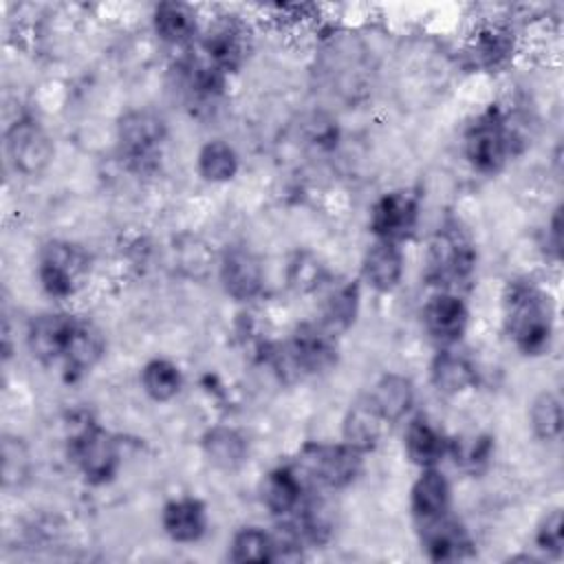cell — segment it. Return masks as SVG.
Masks as SVG:
<instances>
[{
  "instance_id": "obj_25",
  "label": "cell",
  "mask_w": 564,
  "mask_h": 564,
  "mask_svg": "<svg viewBox=\"0 0 564 564\" xmlns=\"http://www.w3.org/2000/svg\"><path fill=\"white\" fill-rule=\"evenodd\" d=\"M304 542H311L315 546H322L330 542L337 527V509L328 496L319 491L311 494L297 507V520H295Z\"/></svg>"
},
{
  "instance_id": "obj_19",
  "label": "cell",
  "mask_w": 564,
  "mask_h": 564,
  "mask_svg": "<svg viewBox=\"0 0 564 564\" xmlns=\"http://www.w3.org/2000/svg\"><path fill=\"white\" fill-rule=\"evenodd\" d=\"M403 452L416 467H436L449 454V436H445L425 414L408 421L403 432Z\"/></svg>"
},
{
  "instance_id": "obj_14",
  "label": "cell",
  "mask_w": 564,
  "mask_h": 564,
  "mask_svg": "<svg viewBox=\"0 0 564 564\" xmlns=\"http://www.w3.org/2000/svg\"><path fill=\"white\" fill-rule=\"evenodd\" d=\"M247 29L236 18L214 22L203 37V57L225 75L236 73L242 66V62L247 59Z\"/></svg>"
},
{
  "instance_id": "obj_2",
  "label": "cell",
  "mask_w": 564,
  "mask_h": 564,
  "mask_svg": "<svg viewBox=\"0 0 564 564\" xmlns=\"http://www.w3.org/2000/svg\"><path fill=\"white\" fill-rule=\"evenodd\" d=\"M463 152L467 163L480 174H496L516 152V132L507 115L489 106L465 130Z\"/></svg>"
},
{
  "instance_id": "obj_1",
  "label": "cell",
  "mask_w": 564,
  "mask_h": 564,
  "mask_svg": "<svg viewBox=\"0 0 564 564\" xmlns=\"http://www.w3.org/2000/svg\"><path fill=\"white\" fill-rule=\"evenodd\" d=\"M502 322L509 339L522 355H544L555 333L553 297L533 282L513 280L502 293Z\"/></svg>"
},
{
  "instance_id": "obj_31",
  "label": "cell",
  "mask_w": 564,
  "mask_h": 564,
  "mask_svg": "<svg viewBox=\"0 0 564 564\" xmlns=\"http://www.w3.org/2000/svg\"><path fill=\"white\" fill-rule=\"evenodd\" d=\"M529 425L538 441H557L562 436V401L555 392L544 390L535 394V399L529 405Z\"/></svg>"
},
{
  "instance_id": "obj_23",
  "label": "cell",
  "mask_w": 564,
  "mask_h": 564,
  "mask_svg": "<svg viewBox=\"0 0 564 564\" xmlns=\"http://www.w3.org/2000/svg\"><path fill=\"white\" fill-rule=\"evenodd\" d=\"M386 425L388 423L383 421V416L377 412V408L366 394L348 408L341 423V436H344V443L359 449L361 454H368L379 445Z\"/></svg>"
},
{
  "instance_id": "obj_8",
  "label": "cell",
  "mask_w": 564,
  "mask_h": 564,
  "mask_svg": "<svg viewBox=\"0 0 564 564\" xmlns=\"http://www.w3.org/2000/svg\"><path fill=\"white\" fill-rule=\"evenodd\" d=\"M88 273V253L66 240H48L37 256V280L51 297H70Z\"/></svg>"
},
{
  "instance_id": "obj_24",
  "label": "cell",
  "mask_w": 564,
  "mask_h": 564,
  "mask_svg": "<svg viewBox=\"0 0 564 564\" xmlns=\"http://www.w3.org/2000/svg\"><path fill=\"white\" fill-rule=\"evenodd\" d=\"M414 383L399 372H386L368 392V399L388 425L399 423L410 412V408L414 405Z\"/></svg>"
},
{
  "instance_id": "obj_15",
  "label": "cell",
  "mask_w": 564,
  "mask_h": 564,
  "mask_svg": "<svg viewBox=\"0 0 564 564\" xmlns=\"http://www.w3.org/2000/svg\"><path fill=\"white\" fill-rule=\"evenodd\" d=\"M225 293L238 302L253 300L262 291L264 273L258 256L245 247H229L218 264Z\"/></svg>"
},
{
  "instance_id": "obj_11",
  "label": "cell",
  "mask_w": 564,
  "mask_h": 564,
  "mask_svg": "<svg viewBox=\"0 0 564 564\" xmlns=\"http://www.w3.org/2000/svg\"><path fill=\"white\" fill-rule=\"evenodd\" d=\"M425 333L441 346H454L465 335L469 324V311L460 295L441 289L427 297L421 311Z\"/></svg>"
},
{
  "instance_id": "obj_22",
  "label": "cell",
  "mask_w": 564,
  "mask_h": 564,
  "mask_svg": "<svg viewBox=\"0 0 564 564\" xmlns=\"http://www.w3.org/2000/svg\"><path fill=\"white\" fill-rule=\"evenodd\" d=\"M452 489L438 467H423L410 489V509L416 522H427L449 513Z\"/></svg>"
},
{
  "instance_id": "obj_6",
  "label": "cell",
  "mask_w": 564,
  "mask_h": 564,
  "mask_svg": "<svg viewBox=\"0 0 564 564\" xmlns=\"http://www.w3.org/2000/svg\"><path fill=\"white\" fill-rule=\"evenodd\" d=\"M364 467V454L348 443L306 445L300 458V474L317 489L339 491L352 485Z\"/></svg>"
},
{
  "instance_id": "obj_13",
  "label": "cell",
  "mask_w": 564,
  "mask_h": 564,
  "mask_svg": "<svg viewBox=\"0 0 564 564\" xmlns=\"http://www.w3.org/2000/svg\"><path fill=\"white\" fill-rule=\"evenodd\" d=\"M104 352H106V339L101 330L93 322L75 317L62 359H59L64 379L68 383L82 379L99 364Z\"/></svg>"
},
{
  "instance_id": "obj_28",
  "label": "cell",
  "mask_w": 564,
  "mask_h": 564,
  "mask_svg": "<svg viewBox=\"0 0 564 564\" xmlns=\"http://www.w3.org/2000/svg\"><path fill=\"white\" fill-rule=\"evenodd\" d=\"M359 311V284L341 282L333 286L322 304V324L333 333H341L352 326Z\"/></svg>"
},
{
  "instance_id": "obj_29",
  "label": "cell",
  "mask_w": 564,
  "mask_h": 564,
  "mask_svg": "<svg viewBox=\"0 0 564 564\" xmlns=\"http://www.w3.org/2000/svg\"><path fill=\"white\" fill-rule=\"evenodd\" d=\"M139 381H141L143 392L156 403L172 401L183 388L181 368L174 361L163 359V357H154V359L145 361V366L141 368Z\"/></svg>"
},
{
  "instance_id": "obj_27",
  "label": "cell",
  "mask_w": 564,
  "mask_h": 564,
  "mask_svg": "<svg viewBox=\"0 0 564 564\" xmlns=\"http://www.w3.org/2000/svg\"><path fill=\"white\" fill-rule=\"evenodd\" d=\"M203 452L214 467L234 471L247 460L249 447H247V438L238 430L227 425H216L205 432Z\"/></svg>"
},
{
  "instance_id": "obj_9",
  "label": "cell",
  "mask_w": 564,
  "mask_h": 564,
  "mask_svg": "<svg viewBox=\"0 0 564 564\" xmlns=\"http://www.w3.org/2000/svg\"><path fill=\"white\" fill-rule=\"evenodd\" d=\"M4 150L13 170L24 176L42 174L53 159V141L33 117H20L7 128Z\"/></svg>"
},
{
  "instance_id": "obj_32",
  "label": "cell",
  "mask_w": 564,
  "mask_h": 564,
  "mask_svg": "<svg viewBox=\"0 0 564 564\" xmlns=\"http://www.w3.org/2000/svg\"><path fill=\"white\" fill-rule=\"evenodd\" d=\"M471 53L480 66L498 68L513 53V33L502 24H487L478 31Z\"/></svg>"
},
{
  "instance_id": "obj_21",
  "label": "cell",
  "mask_w": 564,
  "mask_h": 564,
  "mask_svg": "<svg viewBox=\"0 0 564 564\" xmlns=\"http://www.w3.org/2000/svg\"><path fill=\"white\" fill-rule=\"evenodd\" d=\"M476 379H478V372L474 361L465 352H460L456 344L441 346V350L434 355L430 364V381L441 394H447V397L460 394L471 386H476Z\"/></svg>"
},
{
  "instance_id": "obj_20",
  "label": "cell",
  "mask_w": 564,
  "mask_h": 564,
  "mask_svg": "<svg viewBox=\"0 0 564 564\" xmlns=\"http://www.w3.org/2000/svg\"><path fill=\"white\" fill-rule=\"evenodd\" d=\"M306 496V480L295 465H280L271 469L260 482L262 505L273 516H289L297 511Z\"/></svg>"
},
{
  "instance_id": "obj_10",
  "label": "cell",
  "mask_w": 564,
  "mask_h": 564,
  "mask_svg": "<svg viewBox=\"0 0 564 564\" xmlns=\"http://www.w3.org/2000/svg\"><path fill=\"white\" fill-rule=\"evenodd\" d=\"M419 225V196L410 189H392L370 207L368 227L375 238L401 242L414 234Z\"/></svg>"
},
{
  "instance_id": "obj_3",
  "label": "cell",
  "mask_w": 564,
  "mask_h": 564,
  "mask_svg": "<svg viewBox=\"0 0 564 564\" xmlns=\"http://www.w3.org/2000/svg\"><path fill=\"white\" fill-rule=\"evenodd\" d=\"M273 366L293 375H319L337 364L335 335L319 322L300 324L273 352Z\"/></svg>"
},
{
  "instance_id": "obj_38",
  "label": "cell",
  "mask_w": 564,
  "mask_h": 564,
  "mask_svg": "<svg viewBox=\"0 0 564 564\" xmlns=\"http://www.w3.org/2000/svg\"><path fill=\"white\" fill-rule=\"evenodd\" d=\"M546 227H549L546 229V240L553 249V256L560 258V253H562V207L560 205L553 209Z\"/></svg>"
},
{
  "instance_id": "obj_5",
  "label": "cell",
  "mask_w": 564,
  "mask_h": 564,
  "mask_svg": "<svg viewBox=\"0 0 564 564\" xmlns=\"http://www.w3.org/2000/svg\"><path fill=\"white\" fill-rule=\"evenodd\" d=\"M68 458L90 485L110 482L121 465L119 443L95 421H84L68 438Z\"/></svg>"
},
{
  "instance_id": "obj_4",
  "label": "cell",
  "mask_w": 564,
  "mask_h": 564,
  "mask_svg": "<svg viewBox=\"0 0 564 564\" xmlns=\"http://www.w3.org/2000/svg\"><path fill=\"white\" fill-rule=\"evenodd\" d=\"M476 267V247L469 234L456 223H443L430 240L427 249V278L434 284L449 286L471 278Z\"/></svg>"
},
{
  "instance_id": "obj_37",
  "label": "cell",
  "mask_w": 564,
  "mask_h": 564,
  "mask_svg": "<svg viewBox=\"0 0 564 564\" xmlns=\"http://www.w3.org/2000/svg\"><path fill=\"white\" fill-rule=\"evenodd\" d=\"M322 280V267L308 256H297L291 262V273H289V284L297 291H311L319 284Z\"/></svg>"
},
{
  "instance_id": "obj_12",
  "label": "cell",
  "mask_w": 564,
  "mask_h": 564,
  "mask_svg": "<svg viewBox=\"0 0 564 564\" xmlns=\"http://www.w3.org/2000/svg\"><path fill=\"white\" fill-rule=\"evenodd\" d=\"M421 527V546L432 562H458L474 555V540L465 524L449 513L438 516Z\"/></svg>"
},
{
  "instance_id": "obj_26",
  "label": "cell",
  "mask_w": 564,
  "mask_h": 564,
  "mask_svg": "<svg viewBox=\"0 0 564 564\" xmlns=\"http://www.w3.org/2000/svg\"><path fill=\"white\" fill-rule=\"evenodd\" d=\"M152 29L156 37L172 46H183L196 35V11L185 2H159L152 11Z\"/></svg>"
},
{
  "instance_id": "obj_36",
  "label": "cell",
  "mask_w": 564,
  "mask_h": 564,
  "mask_svg": "<svg viewBox=\"0 0 564 564\" xmlns=\"http://www.w3.org/2000/svg\"><path fill=\"white\" fill-rule=\"evenodd\" d=\"M535 544L544 553H551V555H560L562 553V544H564V516H562L560 507L549 509L540 518V522L535 527Z\"/></svg>"
},
{
  "instance_id": "obj_18",
  "label": "cell",
  "mask_w": 564,
  "mask_h": 564,
  "mask_svg": "<svg viewBox=\"0 0 564 564\" xmlns=\"http://www.w3.org/2000/svg\"><path fill=\"white\" fill-rule=\"evenodd\" d=\"M207 507L194 496L174 498L161 511L163 533L178 544L198 542L207 533Z\"/></svg>"
},
{
  "instance_id": "obj_33",
  "label": "cell",
  "mask_w": 564,
  "mask_h": 564,
  "mask_svg": "<svg viewBox=\"0 0 564 564\" xmlns=\"http://www.w3.org/2000/svg\"><path fill=\"white\" fill-rule=\"evenodd\" d=\"M229 560L245 562H273L271 533L260 527H242L234 533L229 544Z\"/></svg>"
},
{
  "instance_id": "obj_35",
  "label": "cell",
  "mask_w": 564,
  "mask_h": 564,
  "mask_svg": "<svg viewBox=\"0 0 564 564\" xmlns=\"http://www.w3.org/2000/svg\"><path fill=\"white\" fill-rule=\"evenodd\" d=\"M31 474V456L22 438L4 436L2 438V485L20 487Z\"/></svg>"
},
{
  "instance_id": "obj_7",
  "label": "cell",
  "mask_w": 564,
  "mask_h": 564,
  "mask_svg": "<svg viewBox=\"0 0 564 564\" xmlns=\"http://www.w3.org/2000/svg\"><path fill=\"white\" fill-rule=\"evenodd\" d=\"M165 134L167 126L159 112L148 108L128 110L117 123V139L128 167L134 172L154 170Z\"/></svg>"
},
{
  "instance_id": "obj_17",
  "label": "cell",
  "mask_w": 564,
  "mask_h": 564,
  "mask_svg": "<svg viewBox=\"0 0 564 564\" xmlns=\"http://www.w3.org/2000/svg\"><path fill=\"white\" fill-rule=\"evenodd\" d=\"M403 251L399 242L375 238L361 258V278L379 293H390L403 278Z\"/></svg>"
},
{
  "instance_id": "obj_34",
  "label": "cell",
  "mask_w": 564,
  "mask_h": 564,
  "mask_svg": "<svg viewBox=\"0 0 564 564\" xmlns=\"http://www.w3.org/2000/svg\"><path fill=\"white\" fill-rule=\"evenodd\" d=\"M449 456H454L456 465H460L465 471L478 474L494 456V441L487 434L449 438Z\"/></svg>"
},
{
  "instance_id": "obj_16",
  "label": "cell",
  "mask_w": 564,
  "mask_h": 564,
  "mask_svg": "<svg viewBox=\"0 0 564 564\" xmlns=\"http://www.w3.org/2000/svg\"><path fill=\"white\" fill-rule=\"evenodd\" d=\"M73 319L75 315L68 313H42L31 319L26 328V346L40 364H59Z\"/></svg>"
},
{
  "instance_id": "obj_30",
  "label": "cell",
  "mask_w": 564,
  "mask_h": 564,
  "mask_svg": "<svg viewBox=\"0 0 564 564\" xmlns=\"http://www.w3.org/2000/svg\"><path fill=\"white\" fill-rule=\"evenodd\" d=\"M196 167L207 183H227L238 174V152L231 143L223 139H212L198 150Z\"/></svg>"
}]
</instances>
